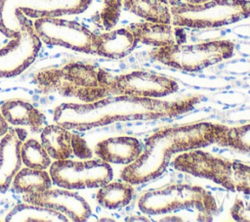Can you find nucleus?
<instances>
[{
  "label": "nucleus",
  "mask_w": 250,
  "mask_h": 222,
  "mask_svg": "<svg viewBox=\"0 0 250 222\" xmlns=\"http://www.w3.org/2000/svg\"><path fill=\"white\" fill-rule=\"evenodd\" d=\"M22 200L63 213L70 221L83 222L91 216V207L84 198L66 189H48L42 193L22 194Z\"/></svg>",
  "instance_id": "13"
},
{
  "label": "nucleus",
  "mask_w": 250,
  "mask_h": 222,
  "mask_svg": "<svg viewBox=\"0 0 250 222\" xmlns=\"http://www.w3.org/2000/svg\"><path fill=\"white\" fill-rule=\"evenodd\" d=\"M21 160L26 167L45 170L51 166V157L45 148L35 139H28L22 143Z\"/></svg>",
  "instance_id": "25"
},
{
  "label": "nucleus",
  "mask_w": 250,
  "mask_h": 222,
  "mask_svg": "<svg viewBox=\"0 0 250 222\" xmlns=\"http://www.w3.org/2000/svg\"><path fill=\"white\" fill-rule=\"evenodd\" d=\"M137 40L127 28H118L101 34H94V54L109 59H122L136 47Z\"/></svg>",
  "instance_id": "17"
},
{
  "label": "nucleus",
  "mask_w": 250,
  "mask_h": 222,
  "mask_svg": "<svg viewBox=\"0 0 250 222\" xmlns=\"http://www.w3.org/2000/svg\"><path fill=\"white\" fill-rule=\"evenodd\" d=\"M199 96L178 101H160L155 98L113 96L85 104L63 103L53 114L55 123L66 128L85 131L117 121L174 117L194 108Z\"/></svg>",
  "instance_id": "1"
},
{
  "label": "nucleus",
  "mask_w": 250,
  "mask_h": 222,
  "mask_svg": "<svg viewBox=\"0 0 250 222\" xmlns=\"http://www.w3.org/2000/svg\"><path fill=\"white\" fill-rule=\"evenodd\" d=\"M230 40H213L196 44H173L154 47L149 57L165 66L185 71H198L233 56Z\"/></svg>",
  "instance_id": "7"
},
{
  "label": "nucleus",
  "mask_w": 250,
  "mask_h": 222,
  "mask_svg": "<svg viewBox=\"0 0 250 222\" xmlns=\"http://www.w3.org/2000/svg\"><path fill=\"white\" fill-rule=\"evenodd\" d=\"M72 153L81 159H89L92 157V151L89 148L87 142L76 134L72 133L71 137Z\"/></svg>",
  "instance_id": "28"
},
{
  "label": "nucleus",
  "mask_w": 250,
  "mask_h": 222,
  "mask_svg": "<svg viewBox=\"0 0 250 222\" xmlns=\"http://www.w3.org/2000/svg\"><path fill=\"white\" fill-rule=\"evenodd\" d=\"M209 0H186V3L192 4V5H198V4H203Z\"/></svg>",
  "instance_id": "31"
},
{
  "label": "nucleus",
  "mask_w": 250,
  "mask_h": 222,
  "mask_svg": "<svg viewBox=\"0 0 250 222\" xmlns=\"http://www.w3.org/2000/svg\"><path fill=\"white\" fill-rule=\"evenodd\" d=\"M104 8L101 11V21L105 29L112 28L118 22L123 0H101Z\"/></svg>",
  "instance_id": "26"
},
{
  "label": "nucleus",
  "mask_w": 250,
  "mask_h": 222,
  "mask_svg": "<svg viewBox=\"0 0 250 222\" xmlns=\"http://www.w3.org/2000/svg\"><path fill=\"white\" fill-rule=\"evenodd\" d=\"M173 165L177 170L209 179L230 191L250 194V165L240 161L195 149L176 156Z\"/></svg>",
  "instance_id": "4"
},
{
  "label": "nucleus",
  "mask_w": 250,
  "mask_h": 222,
  "mask_svg": "<svg viewBox=\"0 0 250 222\" xmlns=\"http://www.w3.org/2000/svg\"><path fill=\"white\" fill-rule=\"evenodd\" d=\"M161 3L167 5V6H176V5H179L181 3L182 0H159Z\"/></svg>",
  "instance_id": "30"
},
{
  "label": "nucleus",
  "mask_w": 250,
  "mask_h": 222,
  "mask_svg": "<svg viewBox=\"0 0 250 222\" xmlns=\"http://www.w3.org/2000/svg\"><path fill=\"white\" fill-rule=\"evenodd\" d=\"M8 129H9L8 122L5 120L2 113L0 112V137L4 136L5 133L8 131Z\"/></svg>",
  "instance_id": "29"
},
{
  "label": "nucleus",
  "mask_w": 250,
  "mask_h": 222,
  "mask_svg": "<svg viewBox=\"0 0 250 222\" xmlns=\"http://www.w3.org/2000/svg\"><path fill=\"white\" fill-rule=\"evenodd\" d=\"M7 222H67L69 219L62 212L44 206L31 203H21L16 205L6 216Z\"/></svg>",
  "instance_id": "20"
},
{
  "label": "nucleus",
  "mask_w": 250,
  "mask_h": 222,
  "mask_svg": "<svg viewBox=\"0 0 250 222\" xmlns=\"http://www.w3.org/2000/svg\"><path fill=\"white\" fill-rule=\"evenodd\" d=\"M215 143L241 152H250V123L229 127L217 124Z\"/></svg>",
  "instance_id": "24"
},
{
  "label": "nucleus",
  "mask_w": 250,
  "mask_h": 222,
  "mask_svg": "<svg viewBox=\"0 0 250 222\" xmlns=\"http://www.w3.org/2000/svg\"><path fill=\"white\" fill-rule=\"evenodd\" d=\"M138 206L142 212L150 215L195 208L210 219L217 210L215 199L208 191L188 184H173L148 190L139 198Z\"/></svg>",
  "instance_id": "5"
},
{
  "label": "nucleus",
  "mask_w": 250,
  "mask_h": 222,
  "mask_svg": "<svg viewBox=\"0 0 250 222\" xmlns=\"http://www.w3.org/2000/svg\"><path fill=\"white\" fill-rule=\"evenodd\" d=\"M12 182L14 190L19 194L42 193L52 186V178L47 171L29 167L20 169Z\"/></svg>",
  "instance_id": "23"
},
{
  "label": "nucleus",
  "mask_w": 250,
  "mask_h": 222,
  "mask_svg": "<svg viewBox=\"0 0 250 222\" xmlns=\"http://www.w3.org/2000/svg\"><path fill=\"white\" fill-rule=\"evenodd\" d=\"M137 42L153 47H163L173 44H183L186 34L180 26L175 28L171 23L153 22H133L127 26Z\"/></svg>",
  "instance_id": "15"
},
{
  "label": "nucleus",
  "mask_w": 250,
  "mask_h": 222,
  "mask_svg": "<svg viewBox=\"0 0 250 222\" xmlns=\"http://www.w3.org/2000/svg\"><path fill=\"white\" fill-rule=\"evenodd\" d=\"M176 80L151 71L137 70L110 78L103 88L101 99L113 96H136L145 98H161L178 91Z\"/></svg>",
  "instance_id": "10"
},
{
  "label": "nucleus",
  "mask_w": 250,
  "mask_h": 222,
  "mask_svg": "<svg viewBox=\"0 0 250 222\" xmlns=\"http://www.w3.org/2000/svg\"><path fill=\"white\" fill-rule=\"evenodd\" d=\"M27 136L23 128H9L0 141V194L6 193L21 169V150Z\"/></svg>",
  "instance_id": "14"
},
{
  "label": "nucleus",
  "mask_w": 250,
  "mask_h": 222,
  "mask_svg": "<svg viewBox=\"0 0 250 222\" xmlns=\"http://www.w3.org/2000/svg\"><path fill=\"white\" fill-rule=\"evenodd\" d=\"M134 189L127 182H107L100 187L96 199L99 204L107 209L121 208L130 203L133 199Z\"/></svg>",
  "instance_id": "22"
},
{
  "label": "nucleus",
  "mask_w": 250,
  "mask_h": 222,
  "mask_svg": "<svg viewBox=\"0 0 250 222\" xmlns=\"http://www.w3.org/2000/svg\"><path fill=\"white\" fill-rule=\"evenodd\" d=\"M41 41L52 46H61L77 52L94 54V33L86 26L59 17L40 18L33 22Z\"/></svg>",
  "instance_id": "12"
},
{
  "label": "nucleus",
  "mask_w": 250,
  "mask_h": 222,
  "mask_svg": "<svg viewBox=\"0 0 250 222\" xmlns=\"http://www.w3.org/2000/svg\"><path fill=\"white\" fill-rule=\"evenodd\" d=\"M142 152L141 142L131 136L107 138L99 142L95 147V154L100 159L115 164H130L139 157Z\"/></svg>",
  "instance_id": "16"
},
{
  "label": "nucleus",
  "mask_w": 250,
  "mask_h": 222,
  "mask_svg": "<svg viewBox=\"0 0 250 222\" xmlns=\"http://www.w3.org/2000/svg\"><path fill=\"white\" fill-rule=\"evenodd\" d=\"M111 77L104 69L92 65L70 63L62 68L41 70L35 79L39 88L45 92H57L91 103L101 99L102 90Z\"/></svg>",
  "instance_id": "3"
},
{
  "label": "nucleus",
  "mask_w": 250,
  "mask_h": 222,
  "mask_svg": "<svg viewBox=\"0 0 250 222\" xmlns=\"http://www.w3.org/2000/svg\"><path fill=\"white\" fill-rule=\"evenodd\" d=\"M230 214L235 221L250 222V203L236 199L230 208Z\"/></svg>",
  "instance_id": "27"
},
{
  "label": "nucleus",
  "mask_w": 250,
  "mask_h": 222,
  "mask_svg": "<svg viewBox=\"0 0 250 222\" xmlns=\"http://www.w3.org/2000/svg\"><path fill=\"white\" fill-rule=\"evenodd\" d=\"M217 124L198 122L159 129L148 137L139 157L122 169L121 179L139 185L157 178L165 171L173 154L215 143Z\"/></svg>",
  "instance_id": "2"
},
{
  "label": "nucleus",
  "mask_w": 250,
  "mask_h": 222,
  "mask_svg": "<svg viewBox=\"0 0 250 222\" xmlns=\"http://www.w3.org/2000/svg\"><path fill=\"white\" fill-rule=\"evenodd\" d=\"M5 120L12 125L28 126L33 132H38L44 123V116L31 104L22 100H11L1 107Z\"/></svg>",
  "instance_id": "18"
},
{
  "label": "nucleus",
  "mask_w": 250,
  "mask_h": 222,
  "mask_svg": "<svg viewBox=\"0 0 250 222\" xmlns=\"http://www.w3.org/2000/svg\"><path fill=\"white\" fill-rule=\"evenodd\" d=\"M50 176L55 185L66 190L100 188L111 181L113 172L109 163L102 159L75 161L56 160L50 166Z\"/></svg>",
  "instance_id": "9"
},
{
  "label": "nucleus",
  "mask_w": 250,
  "mask_h": 222,
  "mask_svg": "<svg viewBox=\"0 0 250 222\" xmlns=\"http://www.w3.org/2000/svg\"><path fill=\"white\" fill-rule=\"evenodd\" d=\"M92 0H0V31L15 37L21 26L19 15L40 19L83 13Z\"/></svg>",
  "instance_id": "8"
},
{
  "label": "nucleus",
  "mask_w": 250,
  "mask_h": 222,
  "mask_svg": "<svg viewBox=\"0 0 250 222\" xmlns=\"http://www.w3.org/2000/svg\"><path fill=\"white\" fill-rule=\"evenodd\" d=\"M72 133L59 125H47L41 130V144L51 158L55 160L67 159L72 154Z\"/></svg>",
  "instance_id": "19"
},
{
  "label": "nucleus",
  "mask_w": 250,
  "mask_h": 222,
  "mask_svg": "<svg viewBox=\"0 0 250 222\" xmlns=\"http://www.w3.org/2000/svg\"><path fill=\"white\" fill-rule=\"evenodd\" d=\"M21 26L19 33L0 49V78L14 77L25 70L36 59L41 40L33 23L22 13L19 15Z\"/></svg>",
  "instance_id": "11"
},
{
  "label": "nucleus",
  "mask_w": 250,
  "mask_h": 222,
  "mask_svg": "<svg viewBox=\"0 0 250 222\" xmlns=\"http://www.w3.org/2000/svg\"><path fill=\"white\" fill-rule=\"evenodd\" d=\"M172 23L180 27L210 28L250 17V0H209L203 4L180 3L170 8Z\"/></svg>",
  "instance_id": "6"
},
{
  "label": "nucleus",
  "mask_w": 250,
  "mask_h": 222,
  "mask_svg": "<svg viewBox=\"0 0 250 222\" xmlns=\"http://www.w3.org/2000/svg\"><path fill=\"white\" fill-rule=\"evenodd\" d=\"M122 5L126 11L147 22L172 23L170 9L159 0H123Z\"/></svg>",
  "instance_id": "21"
}]
</instances>
